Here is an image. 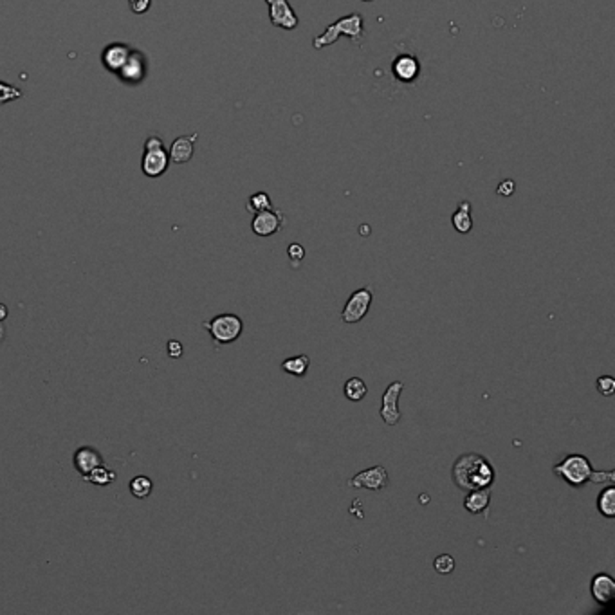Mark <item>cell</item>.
Listing matches in <instances>:
<instances>
[{"label":"cell","instance_id":"cell-1","mask_svg":"<svg viewBox=\"0 0 615 615\" xmlns=\"http://www.w3.org/2000/svg\"><path fill=\"white\" fill-rule=\"evenodd\" d=\"M453 482L462 491H474L482 487H491L494 482V467L486 457L478 453H465L457 458L453 464Z\"/></svg>","mask_w":615,"mask_h":615},{"label":"cell","instance_id":"cell-2","mask_svg":"<svg viewBox=\"0 0 615 615\" xmlns=\"http://www.w3.org/2000/svg\"><path fill=\"white\" fill-rule=\"evenodd\" d=\"M363 15L361 13H350V15L347 16H341L340 20H336L334 24L327 25L325 28V31L321 32L320 37L314 38V49H323L328 47V45L336 44L338 40H340V37H348L350 40L354 42V44L359 45L361 40H363L364 37V29H363Z\"/></svg>","mask_w":615,"mask_h":615},{"label":"cell","instance_id":"cell-3","mask_svg":"<svg viewBox=\"0 0 615 615\" xmlns=\"http://www.w3.org/2000/svg\"><path fill=\"white\" fill-rule=\"evenodd\" d=\"M552 471L571 487H583L588 482H592V474L595 470L585 455H567L552 467Z\"/></svg>","mask_w":615,"mask_h":615},{"label":"cell","instance_id":"cell-4","mask_svg":"<svg viewBox=\"0 0 615 615\" xmlns=\"http://www.w3.org/2000/svg\"><path fill=\"white\" fill-rule=\"evenodd\" d=\"M204 328L210 332V336L213 338L217 345H229L242 336L244 321L240 316L224 312V314L215 316L210 321H206Z\"/></svg>","mask_w":615,"mask_h":615},{"label":"cell","instance_id":"cell-5","mask_svg":"<svg viewBox=\"0 0 615 615\" xmlns=\"http://www.w3.org/2000/svg\"><path fill=\"white\" fill-rule=\"evenodd\" d=\"M374 300V291L370 287H361L350 294L341 311V321L347 325L359 323L364 316L369 314V309Z\"/></svg>","mask_w":615,"mask_h":615},{"label":"cell","instance_id":"cell-6","mask_svg":"<svg viewBox=\"0 0 615 615\" xmlns=\"http://www.w3.org/2000/svg\"><path fill=\"white\" fill-rule=\"evenodd\" d=\"M168 154L162 148V141L159 138H150L145 143V157H143V174L148 177H159L168 168Z\"/></svg>","mask_w":615,"mask_h":615},{"label":"cell","instance_id":"cell-7","mask_svg":"<svg viewBox=\"0 0 615 615\" xmlns=\"http://www.w3.org/2000/svg\"><path fill=\"white\" fill-rule=\"evenodd\" d=\"M402 390H405V385H402L401 381H393L392 385L383 393V402H381L379 413L381 419L385 421L386 426H395L401 421V412H399L397 402H399V397H401Z\"/></svg>","mask_w":615,"mask_h":615},{"label":"cell","instance_id":"cell-8","mask_svg":"<svg viewBox=\"0 0 615 615\" xmlns=\"http://www.w3.org/2000/svg\"><path fill=\"white\" fill-rule=\"evenodd\" d=\"M388 471L383 465H376L370 470H364L357 473L348 480V486L356 487V489H369V491H381L388 486Z\"/></svg>","mask_w":615,"mask_h":615},{"label":"cell","instance_id":"cell-9","mask_svg":"<svg viewBox=\"0 0 615 615\" xmlns=\"http://www.w3.org/2000/svg\"><path fill=\"white\" fill-rule=\"evenodd\" d=\"M265 2L269 8V20L275 28L287 29V31L298 28L300 20L289 4V0H265Z\"/></svg>","mask_w":615,"mask_h":615},{"label":"cell","instance_id":"cell-10","mask_svg":"<svg viewBox=\"0 0 615 615\" xmlns=\"http://www.w3.org/2000/svg\"><path fill=\"white\" fill-rule=\"evenodd\" d=\"M285 224L284 215L280 213L278 210H265L255 213L251 222V229L255 235L258 237H273L275 233H278L282 229V226Z\"/></svg>","mask_w":615,"mask_h":615},{"label":"cell","instance_id":"cell-11","mask_svg":"<svg viewBox=\"0 0 615 615\" xmlns=\"http://www.w3.org/2000/svg\"><path fill=\"white\" fill-rule=\"evenodd\" d=\"M590 592L595 603H599L601 607H611L615 597V579L607 572L595 574L592 578Z\"/></svg>","mask_w":615,"mask_h":615},{"label":"cell","instance_id":"cell-12","mask_svg":"<svg viewBox=\"0 0 615 615\" xmlns=\"http://www.w3.org/2000/svg\"><path fill=\"white\" fill-rule=\"evenodd\" d=\"M392 73L402 83H412L421 74V64H419V60L413 54H399L393 60Z\"/></svg>","mask_w":615,"mask_h":615},{"label":"cell","instance_id":"cell-13","mask_svg":"<svg viewBox=\"0 0 615 615\" xmlns=\"http://www.w3.org/2000/svg\"><path fill=\"white\" fill-rule=\"evenodd\" d=\"M74 467L78 470V473L81 474V477H85V474H89L90 471L96 470L97 465L103 464V457L102 453L97 450H94V448H87V446H83V448H80V450L74 451Z\"/></svg>","mask_w":615,"mask_h":615},{"label":"cell","instance_id":"cell-14","mask_svg":"<svg viewBox=\"0 0 615 615\" xmlns=\"http://www.w3.org/2000/svg\"><path fill=\"white\" fill-rule=\"evenodd\" d=\"M491 503V487H482V489L467 491V496L464 498V509L471 514H480L489 507Z\"/></svg>","mask_w":615,"mask_h":615},{"label":"cell","instance_id":"cell-15","mask_svg":"<svg viewBox=\"0 0 615 615\" xmlns=\"http://www.w3.org/2000/svg\"><path fill=\"white\" fill-rule=\"evenodd\" d=\"M197 139V136H191V138H179L175 139L174 145L170 148V161L182 165V162H188L193 155V141Z\"/></svg>","mask_w":615,"mask_h":615},{"label":"cell","instance_id":"cell-16","mask_svg":"<svg viewBox=\"0 0 615 615\" xmlns=\"http://www.w3.org/2000/svg\"><path fill=\"white\" fill-rule=\"evenodd\" d=\"M130 56V51L121 44H112L105 49L103 53V64L107 65V69L119 71L125 65L126 58Z\"/></svg>","mask_w":615,"mask_h":615},{"label":"cell","instance_id":"cell-17","mask_svg":"<svg viewBox=\"0 0 615 615\" xmlns=\"http://www.w3.org/2000/svg\"><path fill=\"white\" fill-rule=\"evenodd\" d=\"M451 224H453L455 229H457L458 233H462V235H465V233H470V231L473 229L471 204L467 203V201H464V203L458 206V210L455 211L453 217H451Z\"/></svg>","mask_w":615,"mask_h":615},{"label":"cell","instance_id":"cell-18","mask_svg":"<svg viewBox=\"0 0 615 615\" xmlns=\"http://www.w3.org/2000/svg\"><path fill=\"white\" fill-rule=\"evenodd\" d=\"M309 366H311V359H309L307 354H300V356L289 357L282 363V370L294 377H305Z\"/></svg>","mask_w":615,"mask_h":615},{"label":"cell","instance_id":"cell-19","mask_svg":"<svg viewBox=\"0 0 615 615\" xmlns=\"http://www.w3.org/2000/svg\"><path fill=\"white\" fill-rule=\"evenodd\" d=\"M597 510L604 518H615V487L608 486L597 496Z\"/></svg>","mask_w":615,"mask_h":615},{"label":"cell","instance_id":"cell-20","mask_svg":"<svg viewBox=\"0 0 615 615\" xmlns=\"http://www.w3.org/2000/svg\"><path fill=\"white\" fill-rule=\"evenodd\" d=\"M366 392H369V388H366V385H364V381L361 377H350L343 386L345 397L352 402L363 401Z\"/></svg>","mask_w":615,"mask_h":615},{"label":"cell","instance_id":"cell-21","mask_svg":"<svg viewBox=\"0 0 615 615\" xmlns=\"http://www.w3.org/2000/svg\"><path fill=\"white\" fill-rule=\"evenodd\" d=\"M119 71H121V76L125 78V80L139 81L143 78V71H145V65H143L141 58L134 56V54H130V56L126 58L125 65H123V67Z\"/></svg>","mask_w":615,"mask_h":615},{"label":"cell","instance_id":"cell-22","mask_svg":"<svg viewBox=\"0 0 615 615\" xmlns=\"http://www.w3.org/2000/svg\"><path fill=\"white\" fill-rule=\"evenodd\" d=\"M116 478V473H114L112 470H107L105 465H97L96 470L90 471L89 474H85L83 477V480L90 482V484H94V486H109L110 482Z\"/></svg>","mask_w":615,"mask_h":615},{"label":"cell","instance_id":"cell-23","mask_svg":"<svg viewBox=\"0 0 615 615\" xmlns=\"http://www.w3.org/2000/svg\"><path fill=\"white\" fill-rule=\"evenodd\" d=\"M273 201L265 191H258V193H253L247 201V211H251L253 215L260 213V211L271 210Z\"/></svg>","mask_w":615,"mask_h":615},{"label":"cell","instance_id":"cell-24","mask_svg":"<svg viewBox=\"0 0 615 615\" xmlns=\"http://www.w3.org/2000/svg\"><path fill=\"white\" fill-rule=\"evenodd\" d=\"M152 489H154V484H152L148 477H136L130 482V493L134 494L136 498H139V500L150 496Z\"/></svg>","mask_w":615,"mask_h":615},{"label":"cell","instance_id":"cell-25","mask_svg":"<svg viewBox=\"0 0 615 615\" xmlns=\"http://www.w3.org/2000/svg\"><path fill=\"white\" fill-rule=\"evenodd\" d=\"M434 568H435V572H437V574H441V575L451 574V572L455 571V559H453V556H450V554L437 556V558H435V561H434Z\"/></svg>","mask_w":615,"mask_h":615},{"label":"cell","instance_id":"cell-26","mask_svg":"<svg viewBox=\"0 0 615 615\" xmlns=\"http://www.w3.org/2000/svg\"><path fill=\"white\" fill-rule=\"evenodd\" d=\"M597 392L604 397H611L615 392V379L610 376H601L597 379Z\"/></svg>","mask_w":615,"mask_h":615},{"label":"cell","instance_id":"cell-27","mask_svg":"<svg viewBox=\"0 0 615 615\" xmlns=\"http://www.w3.org/2000/svg\"><path fill=\"white\" fill-rule=\"evenodd\" d=\"M287 255L289 258L292 260V265H300V262L304 260L305 256V249L301 244H291V246L287 247Z\"/></svg>","mask_w":615,"mask_h":615},{"label":"cell","instance_id":"cell-28","mask_svg":"<svg viewBox=\"0 0 615 615\" xmlns=\"http://www.w3.org/2000/svg\"><path fill=\"white\" fill-rule=\"evenodd\" d=\"M20 90L13 89V87L6 85V83H2L0 81V103H6V102H11V100H16V97H20Z\"/></svg>","mask_w":615,"mask_h":615},{"label":"cell","instance_id":"cell-29","mask_svg":"<svg viewBox=\"0 0 615 615\" xmlns=\"http://www.w3.org/2000/svg\"><path fill=\"white\" fill-rule=\"evenodd\" d=\"M166 352H168V356L170 357H174V359H179V357L182 356V352H184V348H182L181 341L170 340L168 341V345H166Z\"/></svg>","mask_w":615,"mask_h":615},{"label":"cell","instance_id":"cell-30","mask_svg":"<svg viewBox=\"0 0 615 615\" xmlns=\"http://www.w3.org/2000/svg\"><path fill=\"white\" fill-rule=\"evenodd\" d=\"M514 190H516V184H514V181H509V179H507V181H503L498 184L496 193L502 195V197H510V195L514 193Z\"/></svg>","mask_w":615,"mask_h":615},{"label":"cell","instance_id":"cell-31","mask_svg":"<svg viewBox=\"0 0 615 615\" xmlns=\"http://www.w3.org/2000/svg\"><path fill=\"white\" fill-rule=\"evenodd\" d=\"M129 2H130V9H132L134 13H138V15L148 11V8H150V0H129Z\"/></svg>","mask_w":615,"mask_h":615},{"label":"cell","instance_id":"cell-32","mask_svg":"<svg viewBox=\"0 0 615 615\" xmlns=\"http://www.w3.org/2000/svg\"><path fill=\"white\" fill-rule=\"evenodd\" d=\"M8 318V307L4 304H0V321H4Z\"/></svg>","mask_w":615,"mask_h":615},{"label":"cell","instance_id":"cell-33","mask_svg":"<svg viewBox=\"0 0 615 615\" xmlns=\"http://www.w3.org/2000/svg\"><path fill=\"white\" fill-rule=\"evenodd\" d=\"M4 334H6V330H4V325H2V321H0V341L4 340Z\"/></svg>","mask_w":615,"mask_h":615},{"label":"cell","instance_id":"cell-34","mask_svg":"<svg viewBox=\"0 0 615 615\" xmlns=\"http://www.w3.org/2000/svg\"><path fill=\"white\" fill-rule=\"evenodd\" d=\"M363 2H372V0H363Z\"/></svg>","mask_w":615,"mask_h":615}]
</instances>
